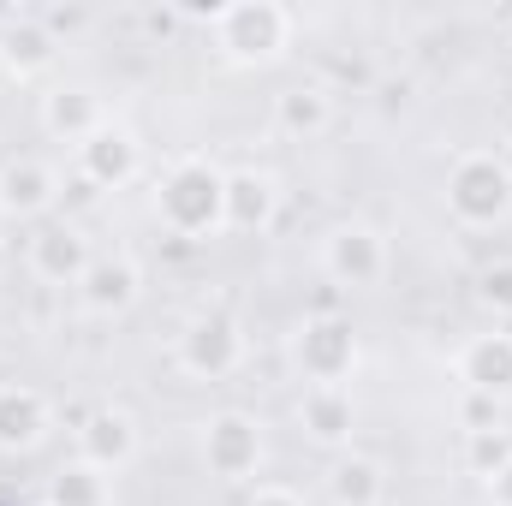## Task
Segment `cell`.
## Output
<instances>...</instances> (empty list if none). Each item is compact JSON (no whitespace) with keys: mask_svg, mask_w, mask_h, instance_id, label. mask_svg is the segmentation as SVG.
I'll return each instance as SVG.
<instances>
[{"mask_svg":"<svg viewBox=\"0 0 512 506\" xmlns=\"http://www.w3.org/2000/svg\"><path fill=\"white\" fill-rule=\"evenodd\" d=\"M268 215H274V179L268 173L227 179V227H268Z\"/></svg>","mask_w":512,"mask_h":506,"instance_id":"2e32d148","label":"cell"},{"mask_svg":"<svg viewBox=\"0 0 512 506\" xmlns=\"http://www.w3.org/2000/svg\"><path fill=\"white\" fill-rule=\"evenodd\" d=\"M48 435V405L42 393L30 387H0V447L18 453V447H36Z\"/></svg>","mask_w":512,"mask_h":506,"instance_id":"ba28073f","label":"cell"},{"mask_svg":"<svg viewBox=\"0 0 512 506\" xmlns=\"http://www.w3.org/2000/svg\"><path fill=\"white\" fill-rule=\"evenodd\" d=\"M251 506H298V495H292V489H256Z\"/></svg>","mask_w":512,"mask_h":506,"instance_id":"d4e9b609","label":"cell"},{"mask_svg":"<svg viewBox=\"0 0 512 506\" xmlns=\"http://www.w3.org/2000/svg\"><path fill=\"white\" fill-rule=\"evenodd\" d=\"M274 120H280V131H292V137H316V131L328 126V96L322 90H286L274 102Z\"/></svg>","mask_w":512,"mask_h":506,"instance_id":"d6986e66","label":"cell"},{"mask_svg":"<svg viewBox=\"0 0 512 506\" xmlns=\"http://www.w3.org/2000/svg\"><path fill=\"white\" fill-rule=\"evenodd\" d=\"M489 495H495V506H512V459L489 477Z\"/></svg>","mask_w":512,"mask_h":506,"instance_id":"cb8c5ba5","label":"cell"},{"mask_svg":"<svg viewBox=\"0 0 512 506\" xmlns=\"http://www.w3.org/2000/svg\"><path fill=\"white\" fill-rule=\"evenodd\" d=\"M459 376L471 381L477 393H507L512 387V334H483V340H471L465 346V358H459Z\"/></svg>","mask_w":512,"mask_h":506,"instance_id":"9c48e42d","label":"cell"},{"mask_svg":"<svg viewBox=\"0 0 512 506\" xmlns=\"http://www.w3.org/2000/svg\"><path fill=\"white\" fill-rule=\"evenodd\" d=\"M48 131H66V137H96L102 131V108L90 90H60L48 96Z\"/></svg>","mask_w":512,"mask_h":506,"instance_id":"ac0fdd59","label":"cell"},{"mask_svg":"<svg viewBox=\"0 0 512 506\" xmlns=\"http://www.w3.org/2000/svg\"><path fill=\"white\" fill-rule=\"evenodd\" d=\"M328 495H334V506H376L382 501V465L376 459H340L328 477Z\"/></svg>","mask_w":512,"mask_h":506,"instance_id":"e0dca14e","label":"cell"},{"mask_svg":"<svg viewBox=\"0 0 512 506\" xmlns=\"http://www.w3.org/2000/svg\"><path fill=\"white\" fill-rule=\"evenodd\" d=\"M179 358H185V370L191 376H227V370H239V358H245V340H239V328L227 322V316H203L191 334H185V346H179Z\"/></svg>","mask_w":512,"mask_h":506,"instance_id":"8992f818","label":"cell"},{"mask_svg":"<svg viewBox=\"0 0 512 506\" xmlns=\"http://www.w3.org/2000/svg\"><path fill=\"white\" fill-rule=\"evenodd\" d=\"M84 298H90V310H126L131 298H137V268H131L126 256L90 262V274H84Z\"/></svg>","mask_w":512,"mask_h":506,"instance_id":"5bb4252c","label":"cell"},{"mask_svg":"<svg viewBox=\"0 0 512 506\" xmlns=\"http://www.w3.org/2000/svg\"><path fill=\"white\" fill-rule=\"evenodd\" d=\"M161 215H167V227H179V233H209V227H221V221H227V179H221L215 167H203V161H185V167L161 185Z\"/></svg>","mask_w":512,"mask_h":506,"instance_id":"6da1fadb","label":"cell"},{"mask_svg":"<svg viewBox=\"0 0 512 506\" xmlns=\"http://www.w3.org/2000/svg\"><path fill=\"white\" fill-rule=\"evenodd\" d=\"M0 54H6V66H12V72H42V66L54 60V36H48V30H36V24H18V30H6V36H0Z\"/></svg>","mask_w":512,"mask_h":506,"instance_id":"ffe728a7","label":"cell"},{"mask_svg":"<svg viewBox=\"0 0 512 506\" xmlns=\"http://www.w3.org/2000/svg\"><path fill=\"white\" fill-rule=\"evenodd\" d=\"M298 358H304V370L310 381H328V387H340V376L352 370V358H358V340H352V328L346 322H304V340H298Z\"/></svg>","mask_w":512,"mask_h":506,"instance_id":"52a82bcc","label":"cell"},{"mask_svg":"<svg viewBox=\"0 0 512 506\" xmlns=\"http://www.w3.org/2000/svg\"><path fill=\"white\" fill-rule=\"evenodd\" d=\"M447 203L465 227H495L512 203V173L495 155H465L447 179Z\"/></svg>","mask_w":512,"mask_h":506,"instance_id":"7a4b0ae2","label":"cell"},{"mask_svg":"<svg viewBox=\"0 0 512 506\" xmlns=\"http://www.w3.org/2000/svg\"><path fill=\"white\" fill-rule=\"evenodd\" d=\"M507 459H512V441L501 435V429H483V435H471V465H477V477H495Z\"/></svg>","mask_w":512,"mask_h":506,"instance_id":"7402d4cb","label":"cell"},{"mask_svg":"<svg viewBox=\"0 0 512 506\" xmlns=\"http://www.w3.org/2000/svg\"><path fill=\"white\" fill-rule=\"evenodd\" d=\"M483 298H489V304H501V310H512V268L483 274Z\"/></svg>","mask_w":512,"mask_h":506,"instance_id":"603a6c76","label":"cell"},{"mask_svg":"<svg viewBox=\"0 0 512 506\" xmlns=\"http://www.w3.org/2000/svg\"><path fill=\"white\" fill-rule=\"evenodd\" d=\"M215 30H221V48H227L233 60L262 66V60H274V54L286 48L292 18H286L280 6L256 0V6H227V12H215Z\"/></svg>","mask_w":512,"mask_h":506,"instance_id":"3957f363","label":"cell"},{"mask_svg":"<svg viewBox=\"0 0 512 506\" xmlns=\"http://www.w3.org/2000/svg\"><path fill=\"white\" fill-rule=\"evenodd\" d=\"M322 262H328V274H334L340 286H376L382 268H387V251L370 227H334Z\"/></svg>","mask_w":512,"mask_h":506,"instance_id":"5b68a950","label":"cell"},{"mask_svg":"<svg viewBox=\"0 0 512 506\" xmlns=\"http://www.w3.org/2000/svg\"><path fill=\"white\" fill-rule=\"evenodd\" d=\"M30 262H36L42 280H84V274H90V251H84V239H78L72 227L36 233V239H30Z\"/></svg>","mask_w":512,"mask_h":506,"instance_id":"7c38bea8","label":"cell"},{"mask_svg":"<svg viewBox=\"0 0 512 506\" xmlns=\"http://www.w3.org/2000/svg\"><path fill=\"white\" fill-rule=\"evenodd\" d=\"M48 506H102V471L96 465H72L54 477V501Z\"/></svg>","mask_w":512,"mask_h":506,"instance_id":"44dd1931","label":"cell"},{"mask_svg":"<svg viewBox=\"0 0 512 506\" xmlns=\"http://www.w3.org/2000/svg\"><path fill=\"white\" fill-rule=\"evenodd\" d=\"M54 203V173L42 161H6L0 167V209L6 215H42Z\"/></svg>","mask_w":512,"mask_h":506,"instance_id":"30bf717a","label":"cell"},{"mask_svg":"<svg viewBox=\"0 0 512 506\" xmlns=\"http://www.w3.org/2000/svg\"><path fill=\"white\" fill-rule=\"evenodd\" d=\"M203 459H209V471H215L221 483H245L256 471V459H262L256 423L245 411H221V417L209 423V435H203Z\"/></svg>","mask_w":512,"mask_h":506,"instance_id":"277c9868","label":"cell"},{"mask_svg":"<svg viewBox=\"0 0 512 506\" xmlns=\"http://www.w3.org/2000/svg\"><path fill=\"white\" fill-rule=\"evenodd\" d=\"M298 417H304V429H310L316 441H346V435H352V399H346V387L310 381V393H304Z\"/></svg>","mask_w":512,"mask_h":506,"instance_id":"4fadbf2b","label":"cell"},{"mask_svg":"<svg viewBox=\"0 0 512 506\" xmlns=\"http://www.w3.org/2000/svg\"><path fill=\"white\" fill-rule=\"evenodd\" d=\"M131 453H137V429H131L126 411H96L84 423V465L114 471V465H126Z\"/></svg>","mask_w":512,"mask_h":506,"instance_id":"8fae6325","label":"cell"},{"mask_svg":"<svg viewBox=\"0 0 512 506\" xmlns=\"http://www.w3.org/2000/svg\"><path fill=\"white\" fill-rule=\"evenodd\" d=\"M84 161H90V173L102 179V185H126L131 173H137V143H131L126 131H96V137H84Z\"/></svg>","mask_w":512,"mask_h":506,"instance_id":"9a60e30c","label":"cell"}]
</instances>
